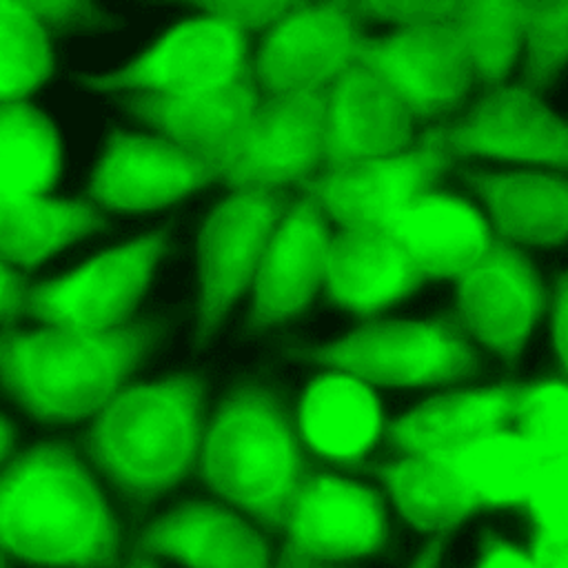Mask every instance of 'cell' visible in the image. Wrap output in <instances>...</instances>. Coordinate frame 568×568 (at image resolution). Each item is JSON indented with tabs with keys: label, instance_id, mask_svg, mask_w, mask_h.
Segmentation results:
<instances>
[{
	"label": "cell",
	"instance_id": "cell-1",
	"mask_svg": "<svg viewBox=\"0 0 568 568\" xmlns=\"http://www.w3.org/2000/svg\"><path fill=\"white\" fill-rule=\"evenodd\" d=\"M122 532L93 473L67 444L0 466V555L44 568H118Z\"/></svg>",
	"mask_w": 568,
	"mask_h": 568
},
{
	"label": "cell",
	"instance_id": "cell-2",
	"mask_svg": "<svg viewBox=\"0 0 568 568\" xmlns=\"http://www.w3.org/2000/svg\"><path fill=\"white\" fill-rule=\"evenodd\" d=\"M322 468L304 448L293 410L257 386L231 393L206 419L197 477L264 530H286L295 488Z\"/></svg>",
	"mask_w": 568,
	"mask_h": 568
},
{
	"label": "cell",
	"instance_id": "cell-3",
	"mask_svg": "<svg viewBox=\"0 0 568 568\" xmlns=\"http://www.w3.org/2000/svg\"><path fill=\"white\" fill-rule=\"evenodd\" d=\"M204 426L197 379L126 382L91 417L84 448L113 486L146 504L195 473Z\"/></svg>",
	"mask_w": 568,
	"mask_h": 568
},
{
	"label": "cell",
	"instance_id": "cell-4",
	"mask_svg": "<svg viewBox=\"0 0 568 568\" xmlns=\"http://www.w3.org/2000/svg\"><path fill=\"white\" fill-rule=\"evenodd\" d=\"M151 339L133 320L104 333L0 331V384L38 419L93 417L131 377Z\"/></svg>",
	"mask_w": 568,
	"mask_h": 568
},
{
	"label": "cell",
	"instance_id": "cell-5",
	"mask_svg": "<svg viewBox=\"0 0 568 568\" xmlns=\"http://www.w3.org/2000/svg\"><path fill=\"white\" fill-rule=\"evenodd\" d=\"M315 362L373 386H439L477 371V353L455 315L362 322L346 337L317 348Z\"/></svg>",
	"mask_w": 568,
	"mask_h": 568
},
{
	"label": "cell",
	"instance_id": "cell-6",
	"mask_svg": "<svg viewBox=\"0 0 568 568\" xmlns=\"http://www.w3.org/2000/svg\"><path fill=\"white\" fill-rule=\"evenodd\" d=\"M364 33L346 0H308L260 40L251 58L260 106L302 91H324L359 62Z\"/></svg>",
	"mask_w": 568,
	"mask_h": 568
},
{
	"label": "cell",
	"instance_id": "cell-7",
	"mask_svg": "<svg viewBox=\"0 0 568 568\" xmlns=\"http://www.w3.org/2000/svg\"><path fill=\"white\" fill-rule=\"evenodd\" d=\"M217 182L233 189L295 186L308 180L324 158L322 91L271 100L231 138L204 155Z\"/></svg>",
	"mask_w": 568,
	"mask_h": 568
},
{
	"label": "cell",
	"instance_id": "cell-8",
	"mask_svg": "<svg viewBox=\"0 0 568 568\" xmlns=\"http://www.w3.org/2000/svg\"><path fill=\"white\" fill-rule=\"evenodd\" d=\"M162 251V235L102 251L62 277L29 286L24 315L71 333L118 328L131 322Z\"/></svg>",
	"mask_w": 568,
	"mask_h": 568
},
{
	"label": "cell",
	"instance_id": "cell-9",
	"mask_svg": "<svg viewBox=\"0 0 568 568\" xmlns=\"http://www.w3.org/2000/svg\"><path fill=\"white\" fill-rule=\"evenodd\" d=\"M457 162L446 146L444 129L433 126L393 155L317 169L300 186L335 226L379 222L390 211L442 186Z\"/></svg>",
	"mask_w": 568,
	"mask_h": 568
},
{
	"label": "cell",
	"instance_id": "cell-10",
	"mask_svg": "<svg viewBox=\"0 0 568 568\" xmlns=\"http://www.w3.org/2000/svg\"><path fill=\"white\" fill-rule=\"evenodd\" d=\"M302 186L233 189L200 233V315L211 328L253 284L264 246Z\"/></svg>",
	"mask_w": 568,
	"mask_h": 568
},
{
	"label": "cell",
	"instance_id": "cell-11",
	"mask_svg": "<svg viewBox=\"0 0 568 568\" xmlns=\"http://www.w3.org/2000/svg\"><path fill=\"white\" fill-rule=\"evenodd\" d=\"M284 552L313 561H353L377 552L388 537L384 497L333 468L308 473L293 493Z\"/></svg>",
	"mask_w": 568,
	"mask_h": 568
},
{
	"label": "cell",
	"instance_id": "cell-12",
	"mask_svg": "<svg viewBox=\"0 0 568 568\" xmlns=\"http://www.w3.org/2000/svg\"><path fill=\"white\" fill-rule=\"evenodd\" d=\"M248 33L233 22L197 16L175 24L122 71L93 80L100 89L149 93L206 91L253 80Z\"/></svg>",
	"mask_w": 568,
	"mask_h": 568
},
{
	"label": "cell",
	"instance_id": "cell-13",
	"mask_svg": "<svg viewBox=\"0 0 568 568\" xmlns=\"http://www.w3.org/2000/svg\"><path fill=\"white\" fill-rule=\"evenodd\" d=\"M455 284L459 302L453 315L459 326L506 359L519 355L535 322L550 306V293L532 264L497 237Z\"/></svg>",
	"mask_w": 568,
	"mask_h": 568
},
{
	"label": "cell",
	"instance_id": "cell-14",
	"mask_svg": "<svg viewBox=\"0 0 568 568\" xmlns=\"http://www.w3.org/2000/svg\"><path fill=\"white\" fill-rule=\"evenodd\" d=\"M359 64L371 69L406 106L413 122L442 120L464 102L470 67L455 29H397L366 38Z\"/></svg>",
	"mask_w": 568,
	"mask_h": 568
},
{
	"label": "cell",
	"instance_id": "cell-15",
	"mask_svg": "<svg viewBox=\"0 0 568 568\" xmlns=\"http://www.w3.org/2000/svg\"><path fill=\"white\" fill-rule=\"evenodd\" d=\"M209 182H217V171L200 151L162 135L113 133L91 178L89 200L106 211L142 213Z\"/></svg>",
	"mask_w": 568,
	"mask_h": 568
},
{
	"label": "cell",
	"instance_id": "cell-16",
	"mask_svg": "<svg viewBox=\"0 0 568 568\" xmlns=\"http://www.w3.org/2000/svg\"><path fill=\"white\" fill-rule=\"evenodd\" d=\"M442 129L457 160L481 155L568 169V124L544 109L524 84L484 91L466 118Z\"/></svg>",
	"mask_w": 568,
	"mask_h": 568
},
{
	"label": "cell",
	"instance_id": "cell-17",
	"mask_svg": "<svg viewBox=\"0 0 568 568\" xmlns=\"http://www.w3.org/2000/svg\"><path fill=\"white\" fill-rule=\"evenodd\" d=\"M333 231L317 202L302 189L271 233L251 291V322L268 326L300 315L324 282Z\"/></svg>",
	"mask_w": 568,
	"mask_h": 568
},
{
	"label": "cell",
	"instance_id": "cell-18",
	"mask_svg": "<svg viewBox=\"0 0 568 568\" xmlns=\"http://www.w3.org/2000/svg\"><path fill=\"white\" fill-rule=\"evenodd\" d=\"M293 419L304 448L335 470H362L384 442L386 417L375 386L339 371L326 368L306 384Z\"/></svg>",
	"mask_w": 568,
	"mask_h": 568
},
{
	"label": "cell",
	"instance_id": "cell-19",
	"mask_svg": "<svg viewBox=\"0 0 568 568\" xmlns=\"http://www.w3.org/2000/svg\"><path fill=\"white\" fill-rule=\"evenodd\" d=\"M322 98L324 158L317 169L386 158L404 151L415 138L406 106L359 62L342 71Z\"/></svg>",
	"mask_w": 568,
	"mask_h": 568
},
{
	"label": "cell",
	"instance_id": "cell-20",
	"mask_svg": "<svg viewBox=\"0 0 568 568\" xmlns=\"http://www.w3.org/2000/svg\"><path fill=\"white\" fill-rule=\"evenodd\" d=\"M422 282V273L382 222L339 226L333 233L322 288L333 304L362 322L377 320Z\"/></svg>",
	"mask_w": 568,
	"mask_h": 568
},
{
	"label": "cell",
	"instance_id": "cell-21",
	"mask_svg": "<svg viewBox=\"0 0 568 568\" xmlns=\"http://www.w3.org/2000/svg\"><path fill=\"white\" fill-rule=\"evenodd\" d=\"M524 388L526 382H504L433 395L406 415L386 419L384 444L393 457H433L490 430H519Z\"/></svg>",
	"mask_w": 568,
	"mask_h": 568
},
{
	"label": "cell",
	"instance_id": "cell-22",
	"mask_svg": "<svg viewBox=\"0 0 568 568\" xmlns=\"http://www.w3.org/2000/svg\"><path fill=\"white\" fill-rule=\"evenodd\" d=\"M382 226L426 280H455L495 240L488 217L446 189L428 191L384 215Z\"/></svg>",
	"mask_w": 568,
	"mask_h": 568
},
{
	"label": "cell",
	"instance_id": "cell-23",
	"mask_svg": "<svg viewBox=\"0 0 568 568\" xmlns=\"http://www.w3.org/2000/svg\"><path fill=\"white\" fill-rule=\"evenodd\" d=\"M135 548L186 568H273L266 539L215 501H186L146 526Z\"/></svg>",
	"mask_w": 568,
	"mask_h": 568
},
{
	"label": "cell",
	"instance_id": "cell-24",
	"mask_svg": "<svg viewBox=\"0 0 568 568\" xmlns=\"http://www.w3.org/2000/svg\"><path fill=\"white\" fill-rule=\"evenodd\" d=\"M479 510H521L544 455L515 428L484 433L433 455Z\"/></svg>",
	"mask_w": 568,
	"mask_h": 568
},
{
	"label": "cell",
	"instance_id": "cell-25",
	"mask_svg": "<svg viewBox=\"0 0 568 568\" xmlns=\"http://www.w3.org/2000/svg\"><path fill=\"white\" fill-rule=\"evenodd\" d=\"M466 180L488 206L493 235L506 244H559L568 237V180L524 171L470 175Z\"/></svg>",
	"mask_w": 568,
	"mask_h": 568
},
{
	"label": "cell",
	"instance_id": "cell-26",
	"mask_svg": "<svg viewBox=\"0 0 568 568\" xmlns=\"http://www.w3.org/2000/svg\"><path fill=\"white\" fill-rule=\"evenodd\" d=\"M257 106L253 80L186 93L135 91L131 100L135 115L149 122L158 135L191 146L202 155L246 124Z\"/></svg>",
	"mask_w": 568,
	"mask_h": 568
},
{
	"label": "cell",
	"instance_id": "cell-27",
	"mask_svg": "<svg viewBox=\"0 0 568 568\" xmlns=\"http://www.w3.org/2000/svg\"><path fill=\"white\" fill-rule=\"evenodd\" d=\"M98 226L102 217L91 200H0V262L33 268Z\"/></svg>",
	"mask_w": 568,
	"mask_h": 568
},
{
	"label": "cell",
	"instance_id": "cell-28",
	"mask_svg": "<svg viewBox=\"0 0 568 568\" xmlns=\"http://www.w3.org/2000/svg\"><path fill=\"white\" fill-rule=\"evenodd\" d=\"M362 470L379 475L395 510L417 530L448 532L479 513L468 493L435 457H390Z\"/></svg>",
	"mask_w": 568,
	"mask_h": 568
},
{
	"label": "cell",
	"instance_id": "cell-29",
	"mask_svg": "<svg viewBox=\"0 0 568 568\" xmlns=\"http://www.w3.org/2000/svg\"><path fill=\"white\" fill-rule=\"evenodd\" d=\"M58 171L55 126L29 100L0 104V200L42 197Z\"/></svg>",
	"mask_w": 568,
	"mask_h": 568
},
{
	"label": "cell",
	"instance_id": "cell-30",
	"mask_svg": "<svg viewBox=\"0 0 568 568\" xmlns=\"http://www.w3.org/2000/svg\"><path fill=\"white\" fill-rule=\"evenodd\" d=\"M526 0H459L457 36L464 44L470 82L484 91L504 84L524 42Z\"/></svg>",
	"mask_w": 568,
	"mask_h": 568
},
{
	"label": "cell",
	"instance_id": "cell-31",
	"mask_svg": "<svg viewBox=\"0 0 568 568\" xmlns=\"http://www.w3.org/2000/svg\"><path fill=\"white\" fill-rule=\"evenodd\" d=\"M51 67L49 31L20 0H0V104L27 100Z\"/></svg>",
	"mask_w": 568,
	"mask_h": 568
},
{
	"label": "cell",
	"instance_id": "cell-32",
	"mask_svg": "<svg viewBox=\"0 0 568 568\" xmlns=\"http://www.w3.org/2000/svg\"><path fill=\"white\" fill-rule=\"evenodd\" d=\"M519 433L544 457L568 455V382L559 373L526 382L519 404Z\"/></svg>",
	"mask_w": 568,
	"mask_h": 568
},
{
	"label": "cell",
	"instance_id": "cell-33",
	"mask_svg": "<svg viewBox=\"0 0 568 568\" xmlns=\"http://www.w3.org/2000/svg\"><path fill=\"white\" fill-rule=\"evenodd\" d=\"M524 87L537 89L568 60V0H526Z\"/></svg>",
	"mask_w": 568,
	"mask_h": 568
},
{
	"label": "cell",
	"instance_id": "cell-34",
	"mask_svg": "<svg viewBox=\"0 0 568 568\" xmlns=\"http://www.w3.org/2000/svg\"><path fill=\"white\" fill-rule=\"evenodd\" d=\"M521 513L528 521V537L568 544V455L541 459Z\"/></svg>",
	"mask_w": 568,
	"mask_h": 568
},
{
	"label": "cell",
	"instance_id": "cell-35",
	"mask_svg": "<svg viewBox=\"0 0 568 568\" xmlns=\"http://www.w3.org/2000/svg\"><path fill=\"white\" fill-rule=\"evenodd\" d=\"M357 22L386 20L399 29H455L459 0H353Z\"/></svg>",
	"mask_w": 568,
	"mask_h": 568
},
{
	"label": "cell",
	"instance_id": "cell-36",
	"mask_svg": "<svg viewBox=\"0 0 568 568\" xmlns=\"http://www.w3.org/2000/svg\"><path fill=\"white\" fill-rule=\"evenodd\" d=\"M204 9L206 16L226 20L244 29L248 36L253 31H266L308 0H189Z\"/></svg>",
	"mask_w": 568,
	"mask_h": 568
},
{
	"label": "cell",
	"instance_id": "cell-37",
	"mask_svg": "<svg viewBox=\"0 0 568 568\" xmlns=\"http://www.w3.org/2000/svg\"><path fill=\"white\" fill-rule=\"evenodd\" d=\"M475 568H541L537 552L526 544H510L493 532L484 535L481 555Z\"/></svg>",
	"mask_w": 568,
	"mask_h": 568
},
{
	"label": "cell",
	"instance_id": "cell-38",
	"mask_svg": "<svg viewBox=\"0 0 568 568\" xmlns=\"http://www.w3.org/2000/svg\"><path fill=\"white\" fill-rule=\"evenodd\" d=\"M29 282L16 266L0 262V324L2 328L16 326V320L24 315Z\"/></svg>",
	"mask_w": 568,
	"mask_h": 568
},
{
	"label": "cell",
	"instance_id": "cell-39",
	"mask_svg": "<svg viewBox=\"0 0 568 568\" xmlns=\"http://www.w3.org/2000/svg\"><path fill=\"white\" fill-rule=\"evenodd\" d=\"M550 328H552V344L559 357V375L568 382V273L559 277L555 291L550 293Z\"/></svg>",
	"mask_w": 568,
	"mask_h": 568
},
{
	"label": "cell",
	"instance_id": "cell-40",
	"mask_svg": "<svg viewBox=\"0 0 568 568\" xmlns=\"http://www.w3.org/2000/svg\"><path fill=\"white\" fill-rule=\"evenodd\" d=\"M38 20L40 24L51 31L58 29L75 18L91 16L89 0H20Z\"/></svg>",
	"mask_w": 568,
	"mask_h": 568
},
{
	"label": "cell",
	"instance_id": "cell-41",
	"mask_svg": "<svg viewBox=\"0 0 568 568\" xmlns=\"http://www.w3.org/2000/svg\"><path fill=\"white\" fill-rule=\"evenodd\" d=\"M528 546L537 552L541 568H568V544H546L528 537Z\"/></svg>",
	"mask_w": 568,
	"mask_h": 568
},
{
	"label": "cell",
	"instance_id": "cell-42",
	"mask_svg": "<svg viewBox=\"0 0 568 568\" xmlns=\"http://www.w3.org/2000/svg\"><path fill=\"white\" fill-rule=\"evenodd\" d=\"M446 532H435L433 541L426 546V550L417 557V561L410 568H437L439 561V552H442V544H444Z\"/></svg>",
	"mask_w": 568,
	"mask_h": 568
},
{
	"label": "cell",
	"instance_id": "cell-43",
	"mask_svg": "<svg viewBox=\"0 0 568 568\" xmlns=\"http://www.w3.org/2000/svg\"><path fill=\"white\" fill-rule=\"evenodd\" d=\"M16 453V435L11 424L0 415V466Z\"/></svg>",
	"mask_w": 568,
	"mask_h": 568
},
{
	"label": "cell",
	"instance_id": "cell-44",
	"mask_svg": "<svg viewBox=\"0 0 568 568\" xmlns=\"http://www.w3.org/2000/svg\"><path fill=\"white\" fill-rule=\"evenodd\" d=\"M275 568H335L333 564H326V561H308V559H297V557H293V555H288V552H280V557H277V564H275Z\"/></svg>",
	"mask_w": 568,
	"mask_h": 568
},
{
	"label": "cell",
	"instance_id": "cell-45",
	"mask_svg": "<svg viewBox=\"0 0 568 568\" xmlns=\"http://www.w3.org/2000/svg\"><path fill=\"white\" fill-rule=\"evenodd\" d=\"M124 568H160L158 564H155V559L151 557V555H146V552H142V550H133V555H131V559L124 564Z\"/></svg>",
	"mask_w": 568,
	"mask_h": 568
},
{
	"label": "cell",
	"instance_id": "cell-46",
	"mask_svg": "<svg viewBox=\"0 0 568 568\" xmlns=\"http://www.w3.org/2000/svg\"><path fill=\"white\" fill-rule=\"evenodd\" d=\"M0 568H7V559L0 555Z\"/></svg>",
	"mask_w": 568,
	"mask_h": 568
},
{
	"label": "cell",
	"instance_id": "cell-47",
	"mask_svg": "<svg viewBox=\"0 0 568 568\" xmlns=\"http://www.w3.org/2000/svg\"><path fill=\"white\" fill-rule=\"evenodd\" d=\"M346 2H348V4H351V7H353V0H346Z\"/></svg>",
	"mask_w": 568,
	"mask_h": 568
}]
</instances>
